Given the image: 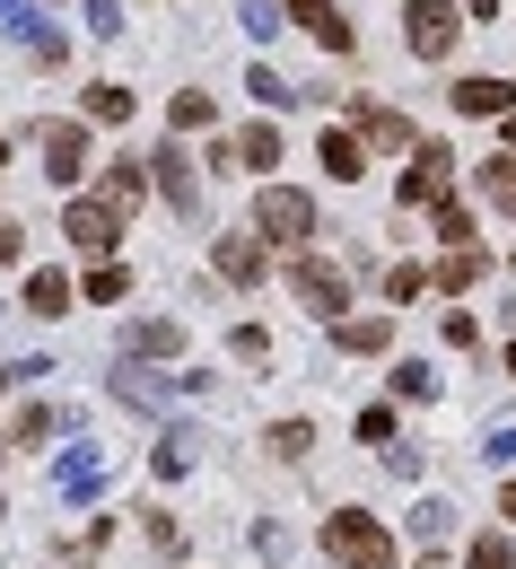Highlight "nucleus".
<instances>
[{
    "label": "nucleus",
    "mask_w": 516,
    "mask_h": 569,
    "mask_svg": "<svg viewBox=\"0 0 516 569\" xmlns=\"http://www.w3.org/2000/svg\"><path fill=\"white\" fill-rule=\"evenodd\" d=\"M315 543H324V561H342V569H403L394 535H385V517H368V508H333Z\"/></svg>",
    "instance_id": "f257e3e1"
},
{
    "label": "nucleus",
    "mask_w": 516,
    "mask_h": 569,
    "mask_svg": "<svg viewBox=\"0 0 516 569\" xmlns=\"http://www.w3.org/2000/svg\"><path fill=\"white\" fill-rule=\"evenodd\" d=\"M446 193H455V149L412 141V167H403V184H394V211H438Z\"/></svg>",
    "instance_id": "f03ea898"
},
{
    "label": "nucleus",
    "mask_w": 516,
    "mask_h": 569,
    "mask_svg": "<svg viewBox=\"0 0 516 569\" xmlns=\"http://www.w3.org/2000/svg\"><path fill=\"white\" fill-rule=\"evenodd\" d=\"M254 237L297 254V246L315 237V193H297V184H263V202H254Z\"/></svg>",
    "instance_id": "7ed1b4c3"
},
{
    "label": "nucleus",
    "mask_w": 516,
    "mask_h": 569,
    "mask_svg": "<svg viewBox=\"0 0 516 569\" xmlns=\"http://www.w3.org/2000/svg\"><path fill=\"white\" fill-rule=\"evenodd\" d=\"M455 36H464V9H455V0H412V9H403V44H412L421 62H446Z\"/></svg>",
    "instance_id": "20e7f679"
},
{
    "label": "nucleus",
    "mask_w": 516,
    "mask_h": 569,
    "mask_svg": "<svg viewBox=\"0 0 516 569\" xmlns=\"http://www.w3.org/2000/svg\"><path fill=\"white\" fill-rule=\"evenodd\" d=\"M290 298L306 307V316L342 325V307H351V281H342L333 263H315V254H290Z\"/></svg>",
    "instance_id": "39448f33"
},
{
    "label": "nucleus",
    "mask_w": 516,
    "mask_h": 569,
    "mask_svg": "<svg viewBox=\"0 0 516 569\" xmlns=\"http://www.w3.org/2000/svg\"><path fill=\"white\" fill-rule=\"evenodd\" d=\"M149 184L166 193V211L193 219V202H202V176H193V158H184V141H166L158 158H149Z\"/></svg>",
    "instance_id": "423d86ee"
},
{
    "label": "nucleus",
    "mask_w": 516,
    "mask_h": 569,
    "mask_svg": "<svg viewBox=\"0 0 516 569\" xmlns=\"http://www.w3.org/2000/svg\"><path fill=\"white\" fill-rule=\"evenodd\" d=\"M211 263H220V281L254 289V281H263V263H272V246H263L254 228H236V237H220V246H211Z\"/></svg>",
    "instance_id": "0eeeda50"
},
{
    "label": "nucleus",
    "mask_w": 516,
    "mask_h": 569,
    "mask_svg": "<svg viewBox=\"0 0 516 569\" xmlns=\"http://www.w3.org/2000/svg\"><path fill=\"white\" fill-rule=\"evenodd\" d=\"M184 342H193V333H184L175 316H132V325H123V351L141 359V368H149V359H175Z\"/></svg>",
    "instance_id": "6e6552de"
},
{
    "label": "nucleus",
    "mask_w": 516,
    "mask_h": 569,
    "mask_svg": "<svg viewBox=\"0 0 516 569\" xmlns=\"http://www.w3.org/2000/svg\"><path fill=\"white\" fill-rule=\"evenodd\" d=\"M412 141H421V132H412V114H403V106H376V97H360V149H394V158H403Z\"/></svg>",
    "instance_id": "1a4fd4ad"
},
{
    "label": "nucleus",
    "mask_w": 516,
    "mask_h": 569,
    "mask_svg": "<svg viewBox=\"0 0 516 569\" xmlns=\"http://www.w3.org/2000/svg\"><path fill=\"white\" fill-rule=\"evenodd\" d=\"M62 237H71L79 254H114L123 219H114V211H97V202H71V211H62Z\"/></svg>",
    "instance_id": "9d476101"
},
{
    "label": "nucleus",
    "mask_w": 516,
    "mask_h": 569,
    "mask_svg": "<svg viewBox=\"0 0 516 569\" xmlns=\"http://www.w3.org/2000/svg\"><path fill=\"white\" fill-rule=\"evenodd\" d=\"M141 193H149V167H141V158H114V167L97 176V193H88V202H97V211H114V219H123V211H132V202H141Z\"/></svg>",
    "instance_id": "9b49d317"
},
{
    "label": "nucleus",
    "mask_w": 516,
    "mask_h": 569,
    "mask_svg": "<svg viewBox=\"0 0 516 569\" xmlns=\"http://www.w3.org/2000/svg\"><path fill=\"white\" fill-rule=\"evenodd\" d=\"M446 106H455V114H499V123H508V114H516V88H508V79H455Z\"/></svg>",
    "instance_id": "f8f14e48"
},
{
    "label": "nucleus",
    "mask_w": 516,
    "mask_h": 569,
    "mask_svg": "<svg viewBox=\"0 0 516 569\" xmlns=\"http://www.w3.org/2000/svg\"><path fill=\"white\" fill-rule=\"evenodd\" d=\"M44 167H53L62 184H79V176H88V123H44Z\"/></svg>",
    "instance_id": "ddd939ff"
},
{
    "label": "nucleus",
    "mask_w": 516,
    "mask_h": 569,
    "mask_svg": "<svg viewBox=\"0 0 516 569\" xmlns=\"http://www.w3.org/2000/svg\"><path fill=\"white\" fill-rule=\"evenodd\" d=\"M53 429H71V412H62V403H27V412L9 421V438H0V456H27V447H44Z\"/></svg>",
    "instance_id": "4468645a"
},
{
    "label": "nucleus",
    "mask_w": 516,
    "mask_h": 569,
    "mask_svg": "<svg viewBox=\"0 0 516 569\" xmlns=\"http://www.w3.org/2000/svg\"><path fill=\"white\" fill-rule=\"evenodd\" d=\"M394 342V316H342L333 325V351H351V359H376Z\"/></svg>",
    "instance_id": "2eb2a0df"
},
{
    "label": "nucleus",
    "mask_w": 516,
    "mask_h": 569,
    "mask_svg": "<svg viewBox=\"0 0 516 569\" xmlns=\"http://www.w3.org/2000/svg\"><path fill=\"white\" fill-rule=\"evenodd\" d=\"M97 482H105V456H97V447H71V456L53 465V491L62 499H88Z\"/></svg>",
    "instance_id": "dca6fc26"
},
{
    "label": "nucleus",
    "mask_w": 516,
    "mask_h": 569,
    "mask_svg": "<svg viewBox=\"0 0 516 569\" xmlns=\"http://www.w3.org/2000/svg\"><path fill=\"white\" fill-rule=\"evenodd\" d=\"M315 158L333 167V184H351V176H368V149H360V132H333V123H324V141H315Z\"/></svg>",
    "instance_id": "f3484780"
},
{
    "label": "nucleus",
    "mask_w": 516,
    "mask_h": 569,
    "mask_svg": "<svg viewBox=\"0 0 516 569\" xmlns=\"http://www.w3.org/2000/svg\"><path fill=\"white\" fill-rule=\"evenodd\" d=\"M297 27H306V36H315V44H324V53H360V27H351V18H342V9H306V18H297Z\"/></svg>",
    "instance_id": "a211bd4d"
},
{
    "label": "nucleus",
    "mask_w": 516,
    "mask_h": 569,
    "mask_svg": "<svg viewBox=\"0 0 516 569\" xmlns=\"http://www.w3.org/2000/svg\"><path fill=\"white\" fill-rule=\"evenodd\" d=\"M227 158L263 176V167H281V132H272V123H254V132H236V141H227Z\"/></svg>",
    "instance_id": "6ab92c4d"
},
{
    "label": "nucleus",
    "mask_w": 516,
    "mask_h": 569,
    "mask_svg": "<svg viewBox=\"0 0 516 569\" xmlns=\"http://www.w3.org/2000/svg\"><path fill=\"white\" fill-rule=\"evenodd\" d=\"M62 307H71V281H62L53 263H44V272H27V316H62Z\"/></svg>",
    "instance_id": "aec40b11"
},
{
    "label": "nucleus",
    "mask_w": 516,
    "mask_h": 569,
    "mask_svg": "<svg viewBox=\"0 0 516 569\" xmlns=\"http://www.w3.org/2000/svg\"><path fill=\"white\" fill-rule=\"evenodd\" d=\"M88 123H132V88L123 79H97L88 88Z\"/></svg>",
    "instance_id": "412c9836"
},
{
    "label": "nucleus",
    "mask_w": 516,
    "mask_h": 569,
    "mask_svg": "<svg viewBox=\"0 0 516 569\" xmlns=\"http://www.w3.org/2000/svg\"><path fill=\"white\" fill-rule=\"evenodd\" d=\"M263 447H272L281 465H306V456H315V429H306V421H272V429H263Z\"/></svg>",
    "instance_id": "4be33fe9"
},
{
    "label": "nucleus",
    "mask_w": 516,
    "mask_h": 569,
    "mask_svg": "<svg viewBox=\"0 0 516 569\" xmlns=\"http://www.w3.org/2000/svg\"><path fill=\"white\" fill-rule=\"evenodd\" d=\"M438 237H446V254H473V237H482V228H473V211H464L455 193L438 202Z\"/></svg>",
    "instance_id": "5701e85b"
},
{
    "label": "nucleus",
    "mask_w": 516,
    "mask_h": 569,
    "mask_svg": "<svg viewBox=\"0 0 516 569\" xmlns=\"http://www.w3.org/2000/svg\"><path fill=\"white\" fill-rule=\"evenodd\" d=\"M429 281H438L446 298H464V289L482 281V246H473V254H438V272H429Z\"/></svg>",
    "instance_id": "b1692460"
},
{
    "label": "nucleus",
    "mask_w": 516,
    "mask_h": 569,
    "mask_svg": "<svg viewBox=\"0 0 516 569\" xmlns=\"http://www.w3.org/2000/svg\"><path fill=\"white\" fill-rule=\"evenodd\" d=\"M394 395H403V403H438V368H429V359H403V368H394Z\"/></svg>",
    "instance_id": "393cba45"
},
{
    "label": "nucleus",
    "mask_w": 516,
    "mask_h": 569,
    "mask_svg": "<svg viewBox=\"0 0 516 569\" xmlns=\"http://www.w3.org/2000/svg\"><path fill=\"white\" fill-rule=\"evenodd\" d=\"M149 465H158V482H184V473H193V438H184V429H166Z\"/></svg>",
    "instance_id": "a878e982"
},
{
    "label": "nucleus",
    "mask_w": 516,
    "mask_h": 569,
    "mask_svg": "<svg viewBox=\"0 0 516 569\" xmlns=\"http://www.w3.org/2000/svg\"><path fill=\"white\" fill-rule=\"evenodd\" d=\"M236 27H245L254 44H272V36L290 27V9H281V0H245V9H236Z\"/></svg>",
    "instance_id": "bb28decb"
},
{
    "label": "nucleus",
    "mask_w": 516,
    "mask_h": 569,
    "mask_svg": "<svg viewBox=\"0 0 516 569\" xmlns=\"http://www.w3.org/2000/svg\"><path fill=\"white\" fill-rule=\"evenodd\" d=\"M412 535H421V543L438 552L446 535H455V508H446V499H421V508H412Z\"/></svg>",
    "instance_id": "cd10ccee"
},
{
    "label": "nucleus",
    "mask_w": 516,
    "mask_h": 569,
    "mask_svg": "<svg viewBox=\"0 0 516 569\" xmlns=\"http://www.w3.org/2000/svg\"><path fill=\"white\" fill-rule=\"evenodd\" d=\"M245 97H263V106H297V88L272 71V62H254V71H245Z\"/></svg>",
    "instance_id": "c85d7f7f"
},
{
    "label": "nucleus",
    "mask_w": 516,
    "mask_h": 569,
    "mask_svg": "<svg viewBox=\"0 0 516 569\" xmlns=\"http://www.w3.org/2000/svg\"><path fill=\"white\" fill-rule=\"evenodd\" d=\"M166 114H175V132H211V114H220V106H211L202 88H184V97H175Z\"/></svg>",
    "instance_id": "c756f323"
},
{
    "label": "nucleus",
    "mask_w": 516,
    "mask_h": 569,
    "mask_svg": "<svg viewBox=\"0 0 516 569\" xmlns=\"http://www.w3.org/2000/svg\"><path fill=\"white\" fill-rule=\"evenodd\" d=\"M464 569H516V543H508V535H473Z\"/></svg>",
    "instance_id": "7c9ffc66"
},
{
    "label": "nucleus",
    "mask_w": 516,
    "mask_h": 569,
    "mask_svg": "<svg viewBox=\"0 0 516 569\" xmlns=\"http://www.w3.org/2000/svg\"><path fill=\"white\" fill-rule=\"evenodd\" d=\"M141 535H149V552H184V526L166 508H141Z\"/></svg>",
    "instance_id": "2f4dec72"
},
{
    "label": "nucleus",
    "mask_w": 516,
    "mask_h": 569,
    "mask_svg": "<svg viewBox=\"0 0 516 569\" xmlns=\"http://www.w3.org/2000/svg\"><path fill=\"white\" fill-rule=\"evenodd\" d=\"M227 351L245 359V368H272V333H263V325H236V333H227Z\"/></svg>",
    "instance_id": "473e14b6"
},
{
    "label": "nucleus",
    "mask_w": 516,
    "mask_h": 569,
    "mask_svg": "<svg viewBox=\"0 0 516 569\" xmlns=\"http://www.w3.org/2000/svg\"><path fill=\"white\" fill-rule=\"evenodd\" d=\"M473 184H482L490 202H508V193H516V158H482V167H473Z\"/></svg>",
    "instance_id": "72a5a7b5"
},
{
    "label": "nucleus",
    "mask_w": 516,
    "mask_h": 569,
    "mask_svg": "<svg viewBox=\"0 0 516 569\" xmlns=\"http://www.w3.org/2000/svg\"><path fill=\"white\" fill-rule=\"evenodd\" d=\"M123 289H132V272H123V263H97V272H88V298H97V307H114Z\"/></svg>",
    "instance_id": "f704fd0d"
},
{
    "label": "nucleus",
    "mask_w": 516,
    "mask_h": 569,
    "mask_svg": "<svg viewBox=\"0 0 516 569\" xmlns=\"http://www.w3.org/2000/svg\"><path fill=\"white\" fill-rule=\"evenodd\" d=\"M421 289H429V272H421V263H394V272H385V298H394V307H412Z\"/></svg>",
    "instance_id": "c9c22d12"
},
{
    "label": "nucleus",
    "mask_w": 516,
    "mask_h": 569,
    "mask_svg": "<svg viewBox=\"0 0 516 569\" xmlns=\"http://www.w3.org/2000/svg\"><path fill=\"white\" fill-rule=\"evenodd\" d=\"M88 36H123V0H88Z\"/></svg>",
    "instance_id": "e433bc0d"
},
{
    "label": "nucleus",
    "mask_w": 516,
    "mask_h": 569,
    "mask_svg": "<svg viewBox=\"0 0 516 569\" xmlns=\"http://www.w3.org/2000/svg\"><path fill=\"white\" fill-rule=\"evenodd\" d=\"M360 438H368V447H394V412H385V403H368V412H360Z\"/></svg>",
    "instance_id": "4c0bfd02"
},
{
    "label": "nucleus",
    "mask_w": 516,
    "mask_h": 569,
    "mask_svg": "<svg viewBox=\"0 0 516 569\" xmlns=\"http://www.w3.org/2000/svg\"><path fill=\"white\" fill-rule=\"evenodd\" d=\"M446 342H455V351H482V325H473V316L455 307V316H446Z\"/></svg>",
    "instance_id": "58836bf2"
},
{
    "label": "nucleus",
    "mask_w": 516,
    "mask_h": 569,
    "mask_svg": "<svg viewBox=\"0 0 516 569\" xmlns=\"http://www.w3.org/2000/svg\"><path fill=\"white\" fill-rule=\"evenodd\" d=\"M421 465H429L421 447H385V473H403V482H421Z\"/></svg>",
    "instance_id": "ea45409f"
},
{
    "label": "nucleus",
    "mask_w": 516,
    "mask_h": 569,
    "mask_svg": "<svg viewBox=\"0 0 516 569\" xmlns=\"http://www.w3.org/2000/svg\"><path fill=\"white\" fill-rule=\"evenodd\" d=\"M245 543H254V552H263V561H281V552H290V535H281V526H272V517H263V526H254V535H245Z\"/></svg>",
    "instance_id": "a19ab883"
},
{
    "label": "nucleus",
    "mask_w": 516,
    "mask_h": 569,
    "mask_svg": "<svg viewBox=\"0 0 516 569\" xmlns=\"http://www.w3.org/2000/svg\"><path fill=\"white\" fill-rule=\"evenodd\" d=\"M482 465H516V429H490V447H482Z\"/></svg>",
    "instance_id": "79ce46f5"
},
{
    "label": "nucleus",
    "mask_w": 516,
    "mask_h": 569,
    "mask_svg": "<svg viewBox=\"0 0 516 569\" xmlns=\"http://www.w3.org/2000/svg\"><path fill=\"white\" fill-rule=\"evenodd\" d=\"M18 254H27V228H18V219H0V263H18Z\"/></svg>",
    "instance_id": "37998d69"
},
{
    "label": "nucleus",
    "mask_w": 516,
    "mask_h": 569,
    "mask_svg": "<svg viewBox=\"0 0 516 569\" xmlns=\"http://www.w3.org/2000/svg\"><path fill=\"white\" fill-rule=\"evenodd\" d=\"M455 9H464V18H490V9H499V0H455Z\"/></svg>",
    "instance_id": "c03bdc74"
},
{
    "label": "nucleus",
    "mask_w": 516,
    "mask_h": 569,
    "mask_svg": "<svg viewBox=\"0 0 516 569\" xmlns=\"http://www.w3.org/2000/svg\"><path fill=\"white\" fill-rule=\"evenodd\" d=\"M499 517H516V482H508V491H499Z\"/></svg>",
    "instance_id": "a18cd8bd"
},
{
    "label": "nucleus",
    "mask_w": 516,
    "mask_h": 569,
    "mask_svg": "<svg viewBox=\"0 0 516 569\" xmlns=\"http://www.w3.org/2000/svg\"><path fill=\"white\" fill-rule=\"evenodd\" d=\"M508 158H516V114H508Z\"/></svg>",
    "instance_id": "49530a36"
},
{
    "label": "nucleus",
    "mask_w": 516,
    "mask_h": 569,
    "mask_svg": "<svg viewBox=\"0 0 516 569\" xmlns=\"http://www.w3.org/2000/svg\"><path fill=\"white\" fill-rule=\"evenodd\" d=\"M508 377H516V342H508Z\"/></svg>",
    "instance_id": "de8ad7c7"
},
{
    "label": "nucleus",
    "mask_w": 516,
    "mask_h": 569,
    "mask_svg": "<svg viewBox=\"0 0 516 569\" xmlns=\"http://www.w3.org/2000/svg\"><path fill=\"white\" fill-rule=\"evenodd\" d=\"M0 395H9V368H0Z\"/></svg>",
    "instance_id": "09e8293b"
},
{
    "label": "nucleus",
    "mask_w": 516,
    "mask_h": 569,
    "mask_svg": "<svg viewBox=\"0 0 516 569\" xmlns=\"http://www.w3.org/2000/svg\"><path fill=\"white\" fill-rule=\"evenodd\" d=\"M0 167H9V141H0Z\"/></svg>",
    "instance_id": "8fccbe9b"
},
{
    "label": "nucleus",
    "mask_w": 516,
    "mask_h": 569,
    "mask_svg": "<svg viewBox=\"0 0 516 569\" xmlns=\"http://www.w3.org/2000/svg\"><path fill=\"white\" fill-rule=\"evenodd\" d=\"M508 211H516V193H508Z\"/></svg>",
    "instance_id": "3c124183"
}]
</instances>
